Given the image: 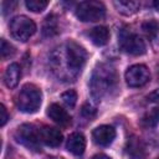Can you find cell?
<instances>
[{
    "instance_id": "22",
    "label": "cell",
    "mask_w": 159,
    "mask_h": 159,
    "mask_svg": "<svg viewBox=\"0 0 159 159\" xmlns=\"http://www.w3.org/2000/svg\"><path fill=\"white\" fill-rule=\"evenodd\" d=\"M15 52H16L15 47L10 42H7L5 39H1V57H2V60L12 57L15 55Z\"/></svg>"
},
{
    "instance_id": "27",
    "label": "cell",
    "mask_w": 159,
    "mask_h": 159,
    "mask_svg": "<svg viewBox=\"0 0 159 159\" xmlns=\"http://www.w3.org/2000/svg\"><path fill=\"white\" fill-rule=\"evenodd\" d=\"M92 159H112V158H111V157H108V155H106V154L99 153V154H96Z\"/></svg>"
},
{
    "instance_id": "20",
    "label": "cell",
    "mask_w": 159,
    "mask_h": 159,
    "mask_svg": "<svg viewBox=\"0 0 159 159\" xmlns=\"http://www.w3.org/2000/svg\"><path fill=\"white\" fill-rule=\"evenodd\" d=\"M25 5L29 10H31L34 12H41L47 7L48 1H46V0H26Z\"/></svg>"
},
{
    "instance_id": "23",
    "label": "cell",
    "mask_w": 159,
    "mask_h": 159,
    "mask_svg": "<svg viewBox=\"0 0 159 159\" xmlns=\"http://www.w3.org/2000/svg\"><path fill=\"white\" fill-rule=\"evenodd\" d=\"M81 113H82V116H83V117H86V118L91 119V118H93V117L96 116V109H94L89 103H84V104L82 106Z\"/></svg>"
},
{
    "instance_id": "15",
    "label": "cell",
    "mask_w": 159,
    "mask_h": 159,
    "mask_svg": "<svg viewBox=\"0 0 159 159\" xmlns=\"http://www.w3.org/2000/svg\"><path fill=\"white\" fill-rule=\"evenodd\" d=\"M113 5L116 6V9L123 14V15H133L135 14L139 7H140V2L139 1H134V0H119V1H113Z\"/></svg>"
},
{
    "instance_id": "25",
    "label": "cell",
    "mask_w": 159,
    "mask_h": 159,
    "mask_svg": "<svg viewBox=\"0 0 159 159\" xmlns=\"http://www.w3.org/2000/svg\"><path fill=\"white\" fill-rule=\"evenodd\" d=\"M16 5V2H9V1H4L2 2V14L6 15L9 11H12V7Z\"/></svg>"
},
{
    "instance_id": "10",
    "label": "cell",
    "mask_w": 159,
    "mask_h": 159,
    "mask_svg": "<svg viewBox=\"0 0 159 159\" xmlns=\"http://www.w3.org/2000/svg\"><path fill=\"white\" fill-rule=\"evenodd\" d=\"M39 132H40L41 143L48 147H58L62 142V133L58 128L50 127V125H42L41 128H39Z\"/></svg>"
},
{
    "instance_id": "17",
    "label": "cell",
    "mask_w": 159,
    "mask_h": 159,
    "mask_svg": "<svg viewBox=\"0 0 159 159\" xmlns=\"http://www.w3.org/2000/svg\"><path fill=\"white\" fill-rule=\"evenodd\" d=\"M127 150L135 159H143L144 158V145L139 138H130L128 140Z\"/></svg>"
},
{
    "instance_id": "1",
    "label": "cell",
    "mask_w": 159,
    "mask_h": 159,
    "mask_svg": "<svg viewBox=\"0 0 159 159\" xmlns=\"http://www.w3.org/2000/svg\"><path fill=\"white\" fill-rule=\"evenodd\" d=\"M87 60L86 50L75 41H66L50 55V68L61 81L72 82L80 76Z\"/></svg>"
},
{
    "instance_id": "26",
    "label": "cell",
    "mask_w": 159,
    "mask_h": 159,
    "mask_svg": "<svg viewBox=\"0 0 159 159\" xmlns=\"http://www.w3.org/2000/svg\"><path fill=\"white\" fill-rule=\"evenodd\" d=\"M148 101L154 102V103H159V89H155L152 93H149L148 94Z\"/></svg>"
},
{
    "instance_id": "3",
    "label": "cell",
    "mask_w": 159,
    "mask_h": 159,
    "mask_svg": "<svg viewBox=\"0 0 159 159\" xmlns=\"http://www.w3.org/2000/svg\"><path fill=\"white\" fill-rule=\"evenodd\" d=\"M42 101V94L39 87L32 83H26L22 86L16 97V106L24 113H35Z\"/></svg>"
},
{
    "instance_id": "16",
    "label": "cell",
    "mask_w": 159,
    "mask_h": 159,
    "mask_svg": "<svg viewBox=\"0 0 159 159\" xmlns=\"http://www.w3.org/2000/svg\"><path fill=\"white\" fill-rule=\"evenodd\" d=\"M58 34V21L55 15H48L45 19L43 26H42V35L45 37H52Z\"/></svg>"
},
{
    "instance_id": "11",
    "label": "cell",
    "mask_w": 159,
    "mask_h": 159,
    "mask_svg": "<svg viewBox=\"0 0 159 159\" xmlns=\"http://www.w3.org/2000/svg\"><path fill=\"white\" fill-rule=\"evenodd\" d=\"M47 116L58 125L67 127L71 124V116L67 113L66 109H63L60 104L52 103L47 108Z\"/></svg>"
},
{
    "instance_id": "21",
    "label": "cell",
    "mask_w": 159,
    "mask_h": 159,
    "mask_svg": "<svg viewBox=\"0 0 159 159\" xmlns=\"http://www.w3.org/2000/svg\"><path fill=\"white\" fill-rule=\"evenodd\" d=\"M61 99L63 101V103L67 107L73 108L76 106V102H77V93L73 89H68L61 94Z\"/></svg>"
},
{
    "instance_id": "8",
    "label": "cell",
    "mask_w": 159,
    "mask_h": 159,
    "mask_svg": "<svg viewBox=\"0 0 159 159\" xmlns=\"http://www.w3.org/2000/svg\"><path fill=\"white\" fill-rule=\"evenodd\" d=\"M125 82L129 87H142L150 80V73L144 65H133L125 71Z\"/></svg>"
},
{
    "instance_id": "9",
    "label": "cell",
    "mask_w": 159,
    "mask_h": 159,
    "mask_svg": "<svg viewBox=\"0 0 159 159\" xmlns=\"http://www.w3.org/2000/svg\"><path fill=\"white\" fill-rule=\"evenodd\" d=\"M92 138H93L96 144L102 145V147H107V145H109L114 140V138H116V129L112 125H107V124L99 125V127H97L93 130Z\"/></svg>"
},
{
    "instance_id": "4",
    "label": "cell",
    "mask_w": 159,
    "mask_h": 159,
    "mask_svg": "<svg viewBox=\"0 0 159 159\" xmlns=\"http://www.w3.org/2000/svg\"><path fill=\"white\" fill-rule=\"evenodd\" d=\"M77 19L83 22H94L99 21L106 15V6L101 1L96 0H87L81 1L75 10Z\"/></svg>"
},
{
    "instance_id": "18",
    "label": "cell",
    "mask_w": 159,
    "mask_h": 159,
    "mask_svg": "<svg viewBox=\"0 0 159 159\" xmlns=\"http://www.w3.org/2000/svg\"><path fill=\"white\" fill-rule=\"evenodd\" d=\"M142 30L149 40H154L159 34V21L150 19L142 24Z\"/></svg>"
},
{
    "instance_id": "14",
    "label": "cell",
    "mask_w": 159,
    "mask_h": 159,
    "mask_svg": "<svg viewBox=\"0 0 159 159\" xmlns=\"http://www.w3.org/2000/svg\"><path fill=\"white\" fill-rule=\"evenodd\" d=\"M88 36L96 46H104L109 40V30L106 26H96L89 30Z\"/></svg>"
},
{
    "instance_id": "28",
    "label": "cell",
    "mask_w": 159,
    "mask_h": 159,
    "mask_svg": "<svg viewBox=\"0 0 159 159\" xmlns=\"http://www.w3.org/2000/svg\"><path fill=\"white\" fill-rule=\"evenodd\" d=\"M153 6L155 7V10H157V11H159V0H155V1L153 2Z\"/></svg>"
},
{
    "instance_id": "5",
    "label": "cell",
    "mask_w": 159,
    "mask_h": 159,
    "mask_svg": "<svg viewBox=\"0 0 159 159\" xmlns=\"http://www.w3.org/2000/svg\"><path fill=\"white\" fill-rule=\"evenodd\" d=\"M11 36L21 42H26L36 31V24L25 15H19L11 19L9 24Z\"/></svg>"
},
{
    "instance_id": "19",
    "label": "cell",
    "mask_w": 159,
    "mask_h": 159,
    "mask_svg": "<svg viewBox=\"0 0 159 159\" xmlns=\"http://www.w3.org/2000/svg\"><path fill=\"white\" fill-rule=\"evenodd\" d=\"M142 123L145 127H155L159 124V107H154L147 112L142 119Z\"/></svg>"
},
{
    "instance_id": "12",
    "label": "cell",
    "mask_w": 159,
    "mask_h": 159,
    "mask_svg": "<svg viewBox=\"0 0 159 159\" xmlns=\"http://www.w3.org/2000/svg\"><path fill=\"white\" fill-rule=\"evenodd\" d=\"M66 149L73 155H82L86 149V139L83 134L77 132L72 133L66 142Z\"/></svg>"
},
{
    "instance_id": "2",
    "label": "cell",
    "mask_w": 159,
    "mask_h": 159,
    "mask_svg": "<svg viewBox=\"0 0 159 159\" xmlns=\"http://www.w3.org/2000/svg\"><path fill=\"white\" fill-rule=\"evenodd\" d=\"M118 77L116 70L109 65H99L94 68L91 78V94L96 101H101L117 89Z\"/></svg>"
},
{
    "instance_id": "24",
    "label": "cell",
    "mask_w": 159,
    "mask_h": 159,
    "mask_svg": "<svg viewBox=\"0 0 159 159\" xmlns=\"http://www.w3.org/2000/svg\"><path fill=\"white\" fill-rule=\"evenodd\" d=\"M0 113H1V117H0V125L4 127V125L6 124V122H7V119H9V114H7V111H6V108H5L4 104L0 106Z\"/></svg>"
},
{
    "instance_id": "29",
    "label": "cell",
    "mask_w": 159,
    "mask_h": 159,
    "mask_svg": "<svg viewBox=\"0 0 159 159\" xmlns=\"http://www.w3.org/2000/svg\"><path fill=\"white\" fill-rule=\"evenodd\" d=\"M158 159H159V158H158Z\"/></svg>"
},
{
    "instance_id": "13",
    "label": "cell",
    "mask_w": 159,
    "mask_h": 159,
    "mask_svg": "<svg viewBox=\"0 0 159 159\" xmlns=\"http://www.w3.org/2000/svg\"><path fill=\"white\" fill-rule=\"evenodd\" d=\"M21 78V67L17 63H10L4 73V83L7 88H15Z\"/></svg>"
},
{
    "instance_id": "6",
    "label": "cell",
    "mask_w": 159,
    "mask_h": 159,
    "mask_svg": "<svg viewBox=\"0 0 159 159\" xmlns=\"http://www.w3.org/2000/svg\"><path fill=\"white\" fill-rule=\"evenodd\" d=\"M15 139L30 150L34 152L41 150L40 132L39 128H36L34 124H29V123L21 124L15 132Z\"/></svg>"
},
{
    "instance_id": "7",
    "label": "cell",
    "mask_w": 159,
    "mask_h": 159,
    "mask_svg": "<svg viewBox=\"0 0 159 159\" xmlns=\"http://www.w3.org/2000/svg\"><path fill=\"white\" fill-rule=\"evenodd\" d=\"M119 46L120 48L129 53V55H133V56H140L143 53H145V50H147V46H145V42L144 40L137 35V34H133L128 30H122L119 32Z\"/></svg>"
}]
</instances>
